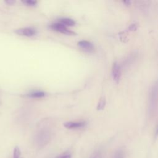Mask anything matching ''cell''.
Here are the masks:
<instances>
[{
    "instance_id": "obj_1",
    "label": "cell",
    "mask_w": 158,
    "mask_h": 158,
    "mask_svg": "<svg viewBox=\"0 0 158 158\" xmlns=\"http://www.w3.org/2000/svg\"><path fill=\"white\" fill-rule=\"evenodd\" d=\"M158 101V85L157 83H154L150 89L149 95V103H148V112L149 114L152 115L154 113L157 106Z\"/></svg>"
},
{
    "instance_id": "obj_2",
    "label": "cell",
    "mask_w": 158,
    "mask_h": 158,
    "mask_svg": "<svg viewBox=\"0 0 158 158\" xmlns=\"http://www.w3.org/2000/svg\"><path fill=\"white\" fill-rule=\"evenodd\" d=\"M50 139V133L48 130H43L38 133L36 136V144L40 146L46 145Z\"/></svg>"
},
{
    "instance_id": "obj_3",
    "label": "cell",
    "mask_w": 158,
    "mask_h": 158,
    "mask_svg": "<svg viewBox=\"0 0 158 158\" xmlns=\"http://www.w3.org/2000/svg\"><path fill=\"white\" fill-rule=\"evenodd\" d=\"M51 28L54 30V31H59L60 33H62L66 35H74L75 33L72 31H70V30H69L65 26H64V25L57 22V23H53L51 25Z\"/></svg>"
},
{
    "instance_id": "obj_4",
    "label": "cell",
    "mask_w": 158,
    "mask_h": 158,
    "mask_svg": "<svg viewBox=\"0 0 158 158\" xmlns=\"http://www.w3.org/2000/svg\"><path fill=\"white\" fill-rule=\"evenodd\" d=\"M112 75L114 80L118 83L121 78V68L117 62H115L112 65Z\"/></svg>"
},
{
    "instance_id": "obj_5",
    "label": "cell",
    "mask_w": 158,
    "mask_h": 158,
    "mask_svg": "<svg viewBox=\"0 0 158 158\" xmlns=\"http://www.w3.org/2000/svg\"><path fill=\"white\" fill-rule=\"evenodd\" d=\"M77 44L81 49H82L83 50H85L87 52H91L94 50L93 44L88 41L81 40V41H78Z\"/></svg>"
},
{
    "instance_id": "obj_6",
    "label": "cell",
    "mask_w": 158,
    "mask_h": 158,
    "mask_svg": "<svg viewBox=\"0 0 158 158\" xmlns=\"http://www.w3.org/2000/svg\"><path fill=\"white\" fill-rule=\"evenodd\" d=\"M15 32L20 35H23L26 36H31L36 33V31L34 29L30 28H23L17 29Z\"/></svg>"
},
{
    "instance_id": "obj_7",
    "label": "cell",
    "mask_w": 158,
    "mask_h": 158,
    "mask_svg": "<svg viewBox=\"0 0 158 158\" xmlns=\"http://www.w3.org/2000/svg\"><path fill=\"white\" fill-rule=\"evenodd\" d=\"M85 125V122H67L64 123V127L69 129L81 128L84 127Z\"/></svg>"
},
{
    "instance_id": "obj_8",
    "label": "cell",
    "mask_w": 158,
    "mask_h": 158,
    "mask_svg": "<svg viewBox=\"0 0 158 158\" xmlns=\"http://www.w3.org/2000/svg\"><path fill=\"white\" fill-rule=\"evenodd\" d=\"M59 23L64 25V26H73L75 24V22L73 20L70 18H62L59 20Z\"/></svg>"
},
{
    "instance_id": "obj_9",
    "label": "cell",
    "mask_w": 158,
    "mask_h": 158,
    "mask_svg": "<svg viewBox=\"0 0 158 158\" xmlns=\"http://www.w3.org/2000/svg\"><path fill=\"white\" fill-rule=\"evenodd\" d=\"M44 95H45V93L43 91H35L28 94L30 97H33V98H41L44 96Z\"/></svg>"
},
{
    "instance_id": "obj_10",
    "label": "cell",
    "mask_w": 158,
    "mask_h": 158,
    "mask_svg": "<svg viewBox=\"0 0 158 158\" xmlns=\"http://www.w3.org/2000/svg\"><path fill=\"white\" fill-rule=\"evenodd\" d=\"M105 106H106V99L104 98H101L98 102V104L97 106V109L102 110L104 108Z\"/></svg>"
},
{
    "instance_id": "obj_11",
    "label": "cell",
    "mask_w": 158,
    "mask_h": 158,
    "mask_svg": "<svg viewBox=\"0 0 158 158\" xmlns=\"http://www.w3.org/2000/svg\"><path fill=\"white\" fill-rule=\"evenodd\" d=\"M114 158H124L123 151L122 149L117 150L114 156Z\"/></svg>"
},
{
    "instance_id": "obj_12",
    "label": "cell",
    "mask_w": 158,
    "mask_h": 158,
    "mask_svg": "<svg viewBox=\"0 0 158 158\" xmlns=\"http://www.w3.org/2000/svg\"><path fill=\"white\" fill-rule=\"evenodd\" d=\"M20 156V151L19 147L15 146L14 150V158H19Z\"/></svg>"
},
{
    "instance_id": "obj_13",
    "label": "cell",
    "mask_w": 158,
    "mask_h": 158,
    "mask_svg": "<svg viewBox=\"0 0 158 158\" xmlns=\"http://www.w3.org/2000/svg\"><path fill=\"white\" fill-rule=\"evenodd\" d=\"M23 3H25L26 5L28 6H35L36 4V1L34 0H26L25 1H23Z\"/></svg>"
},
{
    "instance_id": "obj_14",
    "label": "cell",
    "mask_w": 158,
    "mask_h": 158,
    "mask_svg": "<svg viewBox=\"0 0 158 158\" xmlns=\"http://www.w3.org/2000/svg\"><path fill=\"white\" fill-rule=\"evenodd\" d=\"M57 158H71V156L69 154H64L59 156Z\"/></svg>"
},
{
    "instance_id": "obj_15",
    "label": "cell",
    "mask_w": 158,
    "mask_h": 158,
    "mask_svg": "<svg viewBox=\"0 0 158 158\" xmlns=\"http://www.w3.org/2000/svg\"><path fill=\"white\" fill-rule=\"evenodd\" d=\"M6 3L9 4V5H12L15 3V1L14 0H7L6 1Z\"/></svg>"
},
{
    "instance_id": "obj_16",
    "label": "cell",
    "mask_w": 158,
    "mask_h": 158,
    "mask_svg": "<svg viewBox=\"0 0 158 158\" xmlns=\"http://www.w3.org/2000/svg\"><path fill=\"white\" fill-rule=\"evenodd\" d=\"M154 136L155 138H157L158 136V123L156 127V129H155V132H154Z\"/></svg>"
},
{
    "instance_id": "obj_17",
    "label": "cell",
    "mask_w": 158,
    "mask_h": 158,
    "mask_svg": "<svg viewBox=\"0 0 158 158\" xmlns=\"http://www.w3.org/2000/svg\"><path fill=\"white\" fill-rule=\"evenodd\" d=\"M136 28V25L135 24H132V25H130V27H129V29H130V30H135Z\"/></svg>"
}]
</instances>
